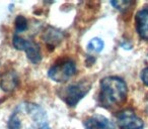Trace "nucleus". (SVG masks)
<instances>
[{
	"instance_id": "obj_1",
	"label": "nucleus",
	"mask_w": 148,
	"mask_h": 129,
	"mask_svg": "<svg viewBox=\"0 0 148 129\" xmlns=\"http://www.w3.org/2000/svg\"><path fill=\"white\" fill-rule=\"evenodd\" d=\"M47 115L41 106L34 103H21L8 121L9 129H44Z\"/></svg>"
},
{
	"instance_id": "obj_2",
	"label": "nucleus",
	"mask_w": 148,
	"mask_h": 129,
	"mask_svg": "<svg viewBox=\"0 0 148 129\" xmlns=\"http://www.w3.org/2000/svg\"><path fill=\"white\" fill-rule=\"evenodd\" d=\"M127 98V86L118 77H107L101 81L99 102L103 107L114 108L125 103Z\"/></svg>"
},
{
	"instance_id": "obj_3",
	"label": "nucleus",
	"mask_w": 148,
	"mask_h": 129,
	"mask_svg": "<svg viewBox=\"0 0 148 129\" xmlns=\"http://www.w3.org/2000/svg\"><path fill=\"white\" fill-rule=\"evenodd\" d=\"M90 83L84 82V81H81L76 84H72L66 87L62 91V98L69 106H75L87 94V92L90 89Z\"/></svg>"
},
{
	"instance_id": "obj_4",
	"label": "nucleus",
	"mask_w": 148,
	"mask_h": 129,
	"mask_svg": "<svg viewBox=\"0 0 148 129\" xmlns=\"http://www.w3.org/2000/svg\"><path fill=\"white\" fill-rule=\"evenodd\" d=\"M76 72V66L73 61L66 59L56 63L49 70V77L57 83H64L68 81Z\"/></svg>"
},
{
	"instance_id": "obj_5",
	"label": "nucleus",
	"mask_w": 148,
	"mask_h": 129,
	"mask_svg": "<svg viewBox=\"0 0 148 129\" xmlns=\"http://www.w3.org/2000/svg\"><path fill=\"white\" fill-rule=\"evenodd\" d=\"M13 45L15 49L19 51H25L27 53L29 59L34 63H38L41 61L42 55L40 51V47L36 43L29 39H25L23 37L19 36L18 34H15L13 36Z\"/></svg>"
},
{
	"instance_id": "obj_6",
	"label": "nucleus",
	"mask_w": 148,
	"mask_h": 129,
	"mask_svg": "<svg viewBox=\"0 0 148 129\" xmlns=\"http://www.w3.org/2000/svg\"><path fill=\"white\" fill-rule=\"evenodd\" d=\"M118 125L121 129H142L143 121L132 110H124L117 116Z\"/></svg>"
},
{
	"instance_id": "obj_7",
	"label": "nucleus",
	"mask_w": 148,
	"mask_h": 129,
	"mask_svg": "<svg viewBox=\"0 0 148 129\" xmlns=\"http://www.w3.org/2000/svg\"><path fill=\"white\" fill-rule=\"evenodd\" d=\"M85 129H115L111 120L101 115H93L84 121Z\"/></svg>"
},
{
	"instance_id": "obj_8",
	"label": "nucleus",
	"mask_w": 148,
	"mask_h": 129,
	"mask_svg": "<svg viewBox=\"0 0 148 129\" xmlns=\"http://www.w3.org/2000/svg\"><path fill=\"white\" fill-rule=\"evenodd\" d=\"M136 28L141 38L148 41V10L142 9L136 15Z\"/></svg>"
},
{
	"instance_id": "obj_9",
	"label": "nucleus",
	"mask_w": 148,
	"mask_h": 129,
	"mask_svg": "<svg viewBox=\"0 0 148 129\" xmlns=\"http://www.w3.org/2000/svg\"><path fill=\"white\" fill-rule=\"evenodd\" d=\"M17 78L14 73H6L1 80V88L4 91H11L16 87Z\"/></svg>"
},
{
	"instance_id": "obj_10",
	"label": "nucleus",
	"mask_w": 148,
	"mask_h": 129,
	"mask_svg": "<svg viewBox=\"0 0 148 129\" xmlns=\"http://www.w3.org/2000/svg\"><path fill=\"white\" fill-rule=\"evenodd\" d=\"M62 37H63V34H62L61 31L53 28V27H49L44 34V39L51 45H56V43H60Z\"/></svg>"
},
{
	"instance_id": "obj_11",
	"label": "nucleus",
	"mask_w": 148,
	"mask_h": 129,
	"mask_svg": "<svg viewBox=\"0 0 148 129\" xmlns=\"http://www.w3.org/2000/svg\"><path fill=\"white\" fill-rule=\"evenodd\" d=\"M103 45H105V43H103V41L101 38L95 37V38H92L88 43L87 49L89 51H92V53H101L103 49Z\"/></svg>"
},
{
	"instance_id": "obj_12",
	"label": "nucleus",
	"mask_w": 148,
	"mask_h": 129,
	"mask_svg": "<svg viewBox=\"0 0 148 129\" xmlns=\"http://www.w3.org/2000/svg\"><path fill=\"white\" fill-rule=\"evenodd\" d=\"M15 27H16V31H23L27 28V20L25 19V17H23V15L17 16V18L15 19Z\"/></svg>"
},
{
	"instance_id": "obj_13",
	"label": "nucleus",
	"mask_w": 148,
	"mask_h": 129,
	"mask_svg": "<svg viewBox=\"0 0 148 129\" xmlns=\"http://www.w3.org/2000/svg\"><path fill=\"white\" fill-rule=\"evenodd\" d=\"M112 4H113L115 7H117V8L123 9V8H126L127 5L131 4V2H129V1H117V2H116V1H113Z\"/></svg>"
},
{
	"instance_id": "obj_14",
	"label": "nucleus",
	"mask_w": 148,
	"mask_h": 129,
	"mask_svg": "<svg viewBox=\"0 0 148 129\" xmlns=\"http://www.w3.org/2000/svg\"><path fill=\"white\" fill-rule=\"evenodd\" d=\"M141 79H142V82L144 83V85H146V86L148 87V67L142 71Z\"/></svg>"
}]
</instances>
